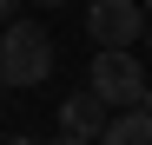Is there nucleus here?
Returning <instances> with one entry per match:
<instances>
[{"mask_svg": "<svg viewBox=\"0 0 152 145\" xmlns=\"http://www.w3.org/2000/svg\"><path fill=\"white\" fill-rule=\"evenodd\" d=\"M53 72V33L40 20H7L0 27V79L7 86H40Z\"/></svg>", "mask_w": 152, "mask_h": 145, "instance_id": "obj_1", "label": "nucleus"}, {"mask_svg": "<svg viewBox=\"0 0 152 145\" xmlns=\"http://www.w3.org/2000/svg\"><path fill=\"white\" fill-rule=\"evenodd\" d=\"M86 92L99 106H139V92H145V72H139V53L132 46H99L93 66H86Z\"/></svg>", "mask_w": 152, "mask_h": 145, "instance_id": "obj_2", "label": "nucleus"}, {"mask_svg": "<svg viewBox=\"0 0 152 145\" xmlns=\"http://www.w3.org/2000/svg\"><path fill=\"white\" fill-rule=\"evenodd\" d=\"M86 33H93V46H139L145 7L139 0H86Z\"/></svg>", "mask_w": 152, "mask_h": 145, "instance_id": "obj_3", "label": "nucleus"}, {"mask_svg": "<svg viewBox=\"0 0 152 145\" xmlns=\"http://www.w3.org/2000/svg\"><path fill=\"white\" fill-rule=\"evenodd\" d=\"M106 119H113V112L99 106L93 92H73V99L60 106V132H66V138H93V145H99V132H106Z\"/></svg>", "mask_w": 152, "mask_h": 145, "instance_id": "obj_4", "label": "nucleus"}, {"mask_svg": "<svg viewBox=\"0 0 152 145\" xmlns=\"http://www.w3.org/2000/svg\"><path fill=\"white\" fill-rule=\"evenodd\" d=\"M99 145H152V119L145 112H119V119H106Z\"/></svg>", "mask_w": 152, "mask_h": 145, "instance_id": "obj_5", "label": "nucleus"}, {"mask_svg": "<svg viewBox=\"0 0 152 145\" xmlns=\"http://www.w3.org/2000/svg\"><path fill=\"white\" fill-rule=\"evenodd\" d=\"M7 20H20V0H0V27H7Z\"/></svg>", "mask_w": 152, "mask_h": 145, "instance_id": "obj_6", "label": "nucleus"}, {"mask_svg": "<svg viewBox=\"0 0 152 145\" xmlns=\"http://www.w3.org/2000/svg\"><path fill=\"white\" fill-rule=\"evenodd\" d=\"M139 112H145V119H152V86H145V92H139Z\"/></svg>", "mask_w": 152, "mask_h": 145, "instance_id": "obj_7", "label": "nucleus"}, {"mask_svg": "<svg viewBox=\"0 0 152 145\" xmlns=\"http://www.w3.org/2000/svg\"><path fill=\"white\" fill-rule=\"evenodd\" d=\"M53 145H93V138H66V132H60V138H53Z\"/></svg>", "mask_w": 152, "mask_h": 145, "instance_id": "obj_8", "label": "nucleus"}, {"mask_svg": "<svg viewBox=\"0 0 152 145\" xmlns=\"http://www.w3.org/2000/svg\"><path fill=\"white\" fill-rule=\"evenodd\" d=\"M33 7H73V0H33Z\"/></svg>", "mask_w": 152, "mask_h": 145, "instance_id": "obj_9", "label": "nucleus"}, {"mask_svg": "<svg viewBox=\"0 0 152 145\" xmlns=\"http://www.w3.org/2000/svg\"><path fill=\"white\" fill-rule=\"evenodd\" d=\"M7 145H40V138H27V132H20V138H7Z\"/></svg>", "mask_w": 152, "mask_h": 145, "instance_id": "obj_10", "label": "nucleus"}, {"mask_svg": "<svg viewBox=\"0 0 152 145\" xmlns=\"http://www.w3.org/2000/svg\"><path fill=\"white\" fill-rule=\"evenodd\" d=\"M139 7H145V20H152V0H139Z\"/></svg>", "mask_w": 152, "mask_h": 145, "instance_id": "obj_11", "label": "nucleus"}, {"mask_svg": "<svg viewBox=\"0 0 152 145\" xmlns=\"http://www.w3.org/2000/svg\"><path fill=\"white\" fill-rule=\"evenodd\" d=\"M145 53H152V27H145Z\"/></svg>", "mask_w": 152, "mask_h": 145, "instance_id": "obj_12", "label": "nucleus"}]
</instances>
